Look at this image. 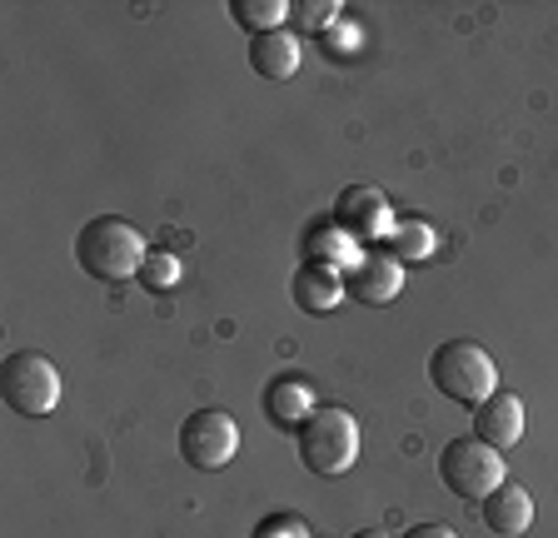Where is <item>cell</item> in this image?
I'll list each match as a JSON object with an SVG mask.
<instances>
[{
  "label": "cell",
  "mask_w": 558,
  "mask_h": 538,
  "mask_svg": "<svg viewBox=\"0 0 558 538\" xmlns=\"http://www.w3.org/2000/svg\"><path fill=\"white\" fill-rule=\"evenodd\" d=\"M429 379L444 399L469 404V409H478V404L499 389V369H494L484 344H474V340H444L439 350L429 354Z\"/></svg>",
  "instance_id": "obj_3"
},
{
  "label": "cell",
  "mask_w": 558,
  "mask_h": 538,
  "mask_svg": "<svg viewBox=\"0 0 558 538\" xmlns=\"http://www.w3.org/2000/svg\"><path fill=\"white\" fill-rule=\"evenodd\" d=\"M354 538H395V534H384V528H360Z\"/></svg>",
  "instance_id": "obj_21"
},
{
  "label": "cell",
  "mask_w": 558,
  "mask_h": 538,
  "mask_svg": "<svg viewBox=\"0 0 558 538\" xmlns=\"http://www.w3.org/2000/svg\"><path fill=\"white\" fill-rule=\"evenodd\" d=\"M230 15H234V25H240V30L265 36V30H284L290 5H284V0H230Z\"/></svg>",
  "instance_id": "obj_15"
},
{
  "label": "cell",
  "mask_w": 558,
  "mask_h": 538,
  "mask_svg": "<svg viewBox=\"0 0 558 538\" xmlns=\"http://www.w3.org/2000/svg\"><path fill=\"white\" fill-rule=\"evenodd\" d=\"M294 449H300V464L319 479H335L344 468H354L360 458V419L339 404H325L314 409L310 419L294 429Z\"/></svg>",
  "instance_id": "obj_2"
},
{
  "label": "cell",
  "mask_w": 558,
  "mask_h": 538,
  "mask_svg": "<svg viewBox=\"0 0 558 538\" xmlns=\"http://www.w3.org/2000/svg\"><path fill=\"white\" fill-rule=\"evenodd\" d=\"M290 294L304 315H329L344 299V274L329 265H300L290 280Z\"/></svg>",
  "instance_id": "obj_12"
},
{
  "label": "cell",
  "mask_w": 558,
  "mask_h": 538,
  "mask_svg": "<svg viewBox=\"0 0 558 538\" xmlns=\"http://www.w3.org/2000/svg\"><path fill=\"white\" fill-rule=\"evenodd\" d=\"M234 454H240V424L225 409H199L180 424V458L190 468L209 474V468H225Z\"/></svg>",
  "instance_id": "obj_6"
},
{
  "label": "cell",
  "mask_w": 558,
  "mask_h": 538,
  "mask_svg": "<svg viewBox=\"0 0 558 538\" xmlns=\"http://www.w3.org/2000/svg\"><path fill=\"white\" fill-rule=\"evenodd\" d=\"M439 479L453 499L484 503L488 493L504 484V454L488 449L478 433H464V439H449L439 449Z\"/></svg>",
  "instance_id": "obj_5"
},
{
  "label": "cell",
  "mask_w": 558,
  "mask_h": 538,
  "mask_svg": "<svg viewBox=\"0 0 558 538\" xmlns=\"http://www.w3.org/2000/svg\"><path fill=\"white\" fill-rule=\"evenodd\" d=\"M474 433L484 439L488 449H513L523 439V399L509 394V389H494L474 409Z\"/></svg>",
  "instance_id": "obj_9"
},
{
  "label": "cell",
  "mask_w": 558,
  "mask_h": 538,
  "mask_svg": "<svg viewBox=\"0 0 558 538\" xmlns=\"http://www.w3.org/2000/svg\"><path fill=\"white\" fill-rule=\"evenodd\" d=\"M250 65L265 81H290L300 71V40L290 30H265V36L250 40Z\"/></svg>",
  "instance_id": "obj_13"
},
{
  "label": "cell",
  "mask_w": 558,
  "mask_h": 538,
  "mask_svg": "<svg viewBox=\"0 0 558 538\" xmlns=\"http://www.w3.org/2000/svg\"><path fill=\"white\" fill-rule=\"evenodd\" d=\"M290 15L304 25V30H329V25H335V15H339V5H335V0H325V5H319V0H294Z\"/></svg>",
  "instance_id": "obj_18"
},
{
  "label": "cell",
  "mask_w": 558,
  "mask_h": 538,
  "mask_svg": "<svg viewBox=\"0 0 558 538\" xmlns=\"http://www.w3.org/2000/svg\"><path fill=\"white\" fill-rule=\"evenodd\" d=\"M484 524H488V534H499V538H523L529 524H534V499H529V489L504 479L499 489L484 499Z\"/></svg>",
  "instance_id": "obj_10"
},
{
  "label": "cell",
  "mask_w": 558,
  "mask_h": 538,
  "mask_svg": "<svg viewBox=\"0 0 558 538\" xmlns=\"http://www.w3.org/2000/svg\"><path fill=\"white\" fill-rule=\"evenodd\" d=\"M404 538H459L449 524H414V528H404Z\"/></svg>",
  "instance_id": "obj_20"
},
{
  "label": "cell",
  "mask_w": 558,
  "mask_h": 538,
  "mask_svg": "<svg viewBox=\"0 0 558 538\" xmlns=\"http://www.w3.org/2000/svg\"><path fill=\"white\" fill-rule=\"evenodd\" d=\"M314 255H329L325 265H329V269H344V274L364 259V255H360V245H354V240H349V234L339 230V224H325V230H314V234H310V259H314Z\"/></svg>",
  "instance_id": "obj_16"
},
{
  "label": "cell",
  "mask_w": 558,
  "mask_h": 538,
  "mask_svg": "<svg viewBox=\"0 0 558 538\" xmlns=\"http://www.w3.org/2000/svg\"><path fill=\"white\" fill-rule=\"evenodd\" d=\"M310 414H314V389H310V379H300V375L269 379V389H265V419L275 424V429H300Z\"/></svg>",
  "instance_id": "obj_11"
},
{
  "label": "cell",
  "mask_w": 558,
  "mask_h": 538,
  "mask_svg": "<svg viewBox=\"0 0 558 538\" xmlns=\"http://www.w3.org/2000/svg\"><path fill=\"white\" fill-rule=\"evenodd\" d=\"M145 255H150V249H145V234L130 220H120V215H95V220H85V230L75 234V265L100 284H120V280H130V274H140Z\"/></svg>",
  "instance_id": "obj_1"
},
{
  "label": "cell",
  "mask_w": 558,
  "mask_h": 538,
  "mask_svg": "<svg viewBox=\"0 0 558 538\" xmlns=\"http://www.w3.org/2000/svg\"><path fill=\"white\" fill-rule=\"evenodd\" d=\"M255 538H310V528H304V518H294V514H269L255 524Z\"/></svg>",
  "instance_id": "obj_19"
},
{
  "label": "cell",
  "mask_w": 558,
  "mask_h": 538,
  "mask_svg": "<svg viewBox=\"0 0 558 538\" xmlns=\"http://www.w3.org/2000/svg\"><path fill=\"white\" fill-rule=\"evenodd\" d=\"M140 284L150 294L174 290V284H180V255H174V249H150L145 265H140Z\"/></svg>",
  "instance_id": "obj_17"
},
{
  "label": "cell",
  "mask_w": 558,
  "mask_h": 538,
  "mask_svg": "<svg viewBox=\"0 0 558 538\" xmlns=\"http://www.w3.org/2000/svg\"><path fill=\"white\" fill-rule=\"evenodd\" d=\"M434 249H439V234L424 220H395V230L384 234V255L399 265H424Z\"/></svg>",
  "instance_id": "obj_14"
},
{
  "label": "cell",
  "mask_w": 558,
  "mask_h": 538,
  "mask_svg": "<svg viewBox=\"0 0 558 538\" xmlns=\"http://www.w3.org/2000/svg\"><path fill=\"white\" fill-rule=\"evenodd\" d=\"M335 224L354 245H374V240H384V234L395 230V215H389V199L374 185H349L335 199Z\"/></svg>",
  "instance_id": "obj_7"
},
{
  "label": "cell",
  "mask_w": 558,
  "mask_h": 538,
  "mask_svg": "<svg viewBox=\"0 0 558 538\" xmlns=\"http://www.w3.org/2000/svg\"><path fill=\"white\" fill-rule=\"evenodd\" d=\"M399 290H404V265L389 255H364L344 274V294L360 305H389V299H399Z\"/></svg>",
  "instance_id": "obj_8"
},
{
  "label": "cell",
  "mask_w": 558,
  "mask_h": 538,
  "mask_svg": "<svg viewBox=\"0 0 558 538\" xmlns=\"http://www.w3.org/2000/svg\"><path fill=\"white\" fill-rule=\"evenodd\" d=\"M0 399L21 419H46L60 404V369L40 350H15L0 364Z\"/></svg>",
  "instance_id": "obj_4"
}]
</instances>
